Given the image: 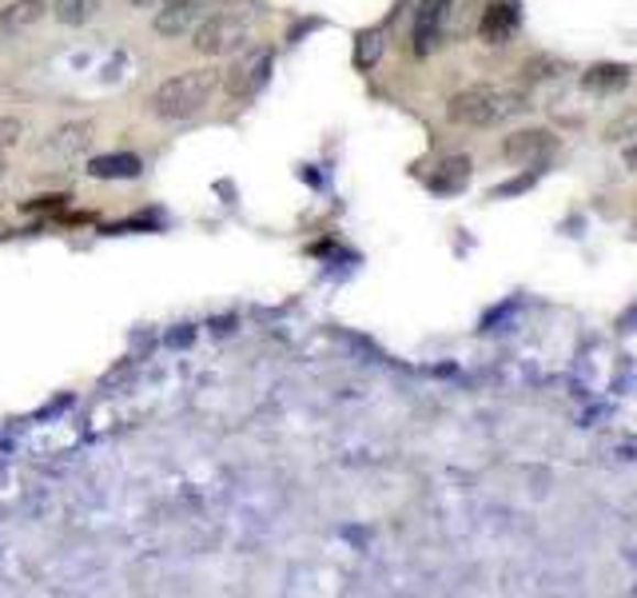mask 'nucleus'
<instances>
[{
	"label": "nucleus",
	"instance_id": "nucleus-1",
	"mask_svg": "<svg viewBox=\"0 0 637 598\" xmlns=\"http://www.w3.org/2000/svg\"><path fill=\"white\" fill-rule=\"evenodd\" d=\"M223 73L216 64H199V68H188V73L167 76L164 85L152 93L147 100V112L164 120V124H179V120H191L204 108L211 105V96L220 93Z\"/></svg>",
	"mask_w": 637,
	"mask_h": 598
},
{
	"label": "nucleus",
	"instance_id": "nucleus-2",
	"mask_svg": "<svg viewBox=\"0 0 637 598\" xmlns=\"http://www.w3.org/2000/svg\"><path fill=\"white\" fill-rule=\"evenodd\" d=\"M526 96L510 85H474L450 96L447 116L459 128H498L526 112Z\"/></svg>",
	"mask_w": 637,
	"mask_h": 598
},
{
	"label": "nucleus",
	"instance_id": "nucleus-3",
	"mask_svg": "<svg viewBox=\"0 0 637 598\" xmlns=\"http://www.w3.org/2000/svg\"><path fill=\"white\" fill-rule=\"evenodd\" d=\"M251 44V17L243 12H208L191 32V48L199 56H235Z\"/></svg>",
	"mask_w": 637,
	"mask_h": 598
},
{
	"label": "nucleus",
	"instance_id": "nucleus-4",
	"mask_svg": "<svg viewBox=\"0 0 637 598\" xmlns=\"http://www.w3.org/2000/svg\"><path fill=\"white\" fill-rule=\"evenodd\" d=\"M272 68H275V53H272V48H251V44H248V48H240V53H235L231 68L223 73V88H228V96H235V100H251V96L267 85Z\"/></svg>",
	"mask_w": 637,
	"mask_h": 598
},
{
	"label": "nucleus",
	"instance_id": "nucleus-5",
	"mask_svg": "<svg viewBox=\"0 0 637 598\" xmlns=\"http://www.w3.org/2000/svg\"><path fill=\"white\" fill-rule=\"evenodd\" d=\"M92 140H96V128L88 124V120H68V124L53 128V132L44 137L41 156L53 160V164H68V160L84 156V152L92 148Z\"/></svg>",
	"mask_w": 637,
	"mask_h": 598
},
{
	"label": "nucleus",
	"instance_id": "nucleus-6",
	"mask_svg": "<svg viewBox=\"0 0 637 598\" xmlns=\"http://www.w3.org/2000/svg\"><path fill=\"white\" fill-rule=\"evenodd\" d=\"M208 17V0H164V9L156 12V32L167 36V41H179L196 32V24Z\"/></svg>",
	"mask_w": 637,
	"mask_h": 598
},
{
	"label": "nucleus",
	"instance_id": "nucleus-7",
	"mask_svg": "<svg viewBox=\"0 0 637 598\" xmlns=\"http://www.w3.org/2000/svg\"><path fill=\"white\" fill-rule=\"evenodd\" d=\"M450 0H418L415 24H410V44L418 56L435 53V44L442 41V24H447Z\"/></svg>",
	"mask_w": 637,
	"mask_h": 598
},
{
	"label": "nucleus",
	"instance_id": "nucleus-8",
	"mask_svg": "<svg viewBox=\"0 0 637 598\" xmlns=\"http://www.w3.org/2000/svg\"><path fill=\"white\" fill-rule=\"evenodd\" d=\"M558 148L554 132L546 128H526V132H514V137L502 140V156L518 160V164H538L542 156H550Z\"/></svg>",
	"mask_w": 637,
	"mask_h": 598
},
{
	"label": "nucleus",
	"instance_id": "nucleus-9",
	"mask_svg": "<svg viewBox=\"0 0 637 598\" xmlns=\"http://www.w3.org/2000/svg\"><path fill=\"white\" fill-rule=\"evenodd\" d=\"M514 29H518V4H514V0H491L486 12H482V21H479L482 41L506 44Z\"/></svg>",
	"mask_w": 637,
	"mask_h": 598
},
{
	"label": "nucleus",
	"instance_id": "nucleus-10",
	"mask_svg": "<svg viewBox=\"0 0 637 598\" xmlns=\"http://www.w3.org/2000/svg\"><path fill=\"white\" fill-rule=\"evenodd\" d=\"M471 176H474L471 156H447L435 164V172H430V192L454 196V192H462L466 184H471Z\"/></svg>",
	"mask_w": 637,
	"mask_h": 598
},
{
	"label": "nucleus",
	"instance_id": "nucleus-11",
	"mask_svg": "<svg viewBox=\"0 0 637 598\" xmlns=\"http://www.w3.org/2000/svg\"><path fill=\"white\" fill-rule=\"evenodd\" d=\"M44 9H48L44 0H12L9 9L0 12V36H4V41H12V36L29 32L32 24L44 17Z\"/></svg>",
	"mask_w": 637,
	"mask_h": 598
},
{
	"label": "nucleus",
	"instance_id": "nucleus-12",
	"mask_svg": "<svg viewBox=\"0 0 637 598\" xmlns=\"http://www.w3.org/2000/svg\"><path fill=\"white\" fill-rule=\"evenodd\" d=\"M629 85V64H594L582 73V88L594 96H609L622 93Z\"/></svg>",
	"mask_w": 637,
	"mask_h": 598
},
{
	"label": "nucleus",
	"instance_id": "nucleus-13",
	"mask_svg": "<svg viewBox=\"0 0 637 598\" xmlns=\"http://www.w3.org/2000/svg\"><path fill=\"white\" fill-rule=\"evenodd\" d=\"M144 172V160L132 152H116V156L88 160V176L92 180H136Z\"/></svg>",
	"mask_w": 637,
	"mask_h": 598
},
{
	"label": "nucleus",
	"instance_id": "nucleus-14",
	"mask_svg": "<svg viewBox=\"0 0 637 598\" xmlns=\"http://www.w3.org/2000/svg\"><path fill=\"white\" fill-rule=\"evenodd\" d=\"M100 4L105 0H53V17L61 24H68V29H80L100 12Z\"/></svg>",
	"mask_w": 637,
	"mask_h": 598
},
{
	"label": "nucleus",
	"instance_id": "nucleus-15",
	"mask_svg": "<svg viewBox=\"0 0 637 598\" xmlns=\"http://www.w3.org/2000/svg\"><path fill=\"white\" fill-rule=\"evenodd\" d=\"M602 140H606V144H634L637 140V108H626L617 120H609Z\"/></svg>",
	"mask_w": 637,
	"mask_h": 598
},
{
	"label": "nucleus",
	"instance_id": "nucleus-16",
	"mask_svg": "<svg viewBox=\"0 0 637 598\" xmlns=\"http://www.w3.org/2000/svg\"><path fill=\"white\" fill-rule=\"evenodd\" d=\"M378 56H383V32H378V29L359 32V44H355V64H359V68H371Z\"/></svg>",
	"mask_w": 637,
	"mask_h": 598
},
{
	"label": "nucleus",
	"instance_id": "nucleus-17",
	"mask_svg": "<svg viewBox=\"0 0 637 598\" xmlns=\"http://www.w3.org/2000/svg\"><path fill=\"white\" fill-rule=\"evenodd\" d=\"M21 137H24V120H17V116H0V152L12 148Z\"/></svg>",
	"mask_w": 637,
	"mask_h": 598
},
{
	"label": "nucleus",
	"instance_id": "nucleus-18",
	"mask_svg": "<svg viewBox=\"0 0 637 598\" xmlns=\"http://www.w3.org/2000/svg\"><path fill=\"white\" fill-rule=\"evenodd\" d=\"M534 176H538V172H530V176H523V180H514V184H502V188H494V199L514 196V192H526L534 184Z\"/></svg>",
	"mask_w": 637,
	"mask_h": 598
},
{
	"label": "nucleus",
	"instance_id": "nucleus-19",
	"mask_svg": "<svg viewBox=\"0 0 637 598\" xmlns=\"http://www.w3.org/2000/svg\"><path fill=\"white\" fill-rule=\"evenodd\" d=\"M68 196H41L36 204H24V211H44V208H61Z\"/></svg>",
	"mask_w": 637,
	"mask_h": 598
},
{
	"label": "nucleus",
	"instance_id": "nucleus-20",
	"mask_svg": "<svg viewBox=\"0 0 637 598\" xmlns=\"http://www.w3.org/2000/svg\"><path fill=\"white\" fill-rule=\"evenodd\" d=\"M626 168L637 172V140H634V144H626Z\"/></svg>",
	"mask_w": 637,
	"mask_h": 598
},
{
	"label": "nucleus",
	"instance_id": "nucleus-21",
	"mask_svg": "<svg viewBox=\"0 0 637 598\" xmlns=\"http://www.w3.org/2000/svg\"><path fill=\"white\" fill-rule=\"evenodd\" d=\"M128 4H136V9H147V4H156V0H128Z\"/></svg>",
	"mask_w": 637,
	"mask_h": 598
},
{
	"label": "nucleus",
	"instance_id": "nucleus-22",
	"mask_svg": "<svg viewBox=\"0 0 637 598\" xmlns=\"http://www.w3.org/2000/svg\"><path fill=\"white\" fill-rule=\"evenodd\" d=\"M4 172H9V164H4V152H0V180H4Z\"/></svg>",
	"mask_w": 637,
	"mask_h": 598
}]
</instances>
